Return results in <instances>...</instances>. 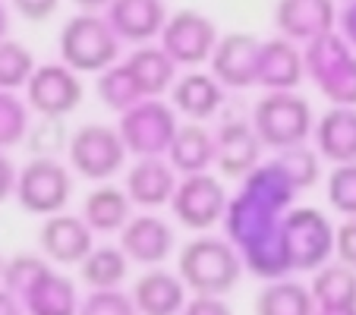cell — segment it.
I'll list each match as a JSON object with an SVG mask.
<instances>
[{"mask_svg":"<svg viewBox=\"0 0 356 315\" xmlns=\"http://www.w3.org/2000/svg\"><path fill=\"white\" fill-rule=\"evenodd\" d=\"M180 315H234V309L224 302V296L193 293V300H186Z\"/></svg>","mask_w":356,"mask_h":315,"instance_id":"cell-42","label":"cell"},{"mask_svg":"<svg viewBox=\"0 0 356 315\" xmlns=\"http://www.w3.org/2000/svg\"><path fill=\"white\" fill-rule=\"evenodd\" d=\"M82 95V79L76 70H70L67 63H41L35 67L32 79L26 86V101L32 114L38 117H67L79 108Z\"/></svg>","mask_w":356,"mask_h":315,"instance_id":"cell-12","label":"cell"},{"mask_svg":"<svg viewBox=\"0 0 356 315\" xmlns=\"http://www.w3.org/2000/svg\"><path fill=\"white\" fill-rule=\"evenodd\" d=\"M275 164L287 174V180L293 183L300 193L312 189L318 180H322V154L309 145H293L284 148V152L275 154Z\"/></svg>","mask_w":356,"mask_h":315,"instance_id":"cell-33","label":"cell"},{"mask_svg":"<svg viewBox=\"0 0 356 315\" xmlns=\"http://www.w3.org/2000/svg\"><path fill=\"white\" fill-rule=\"evenodd\" d=\"M104 16L117 32V38L129 41V45H148L152 38H161L170 19L164 0H111Z\"/></svg>","mask_w":356,"mask_h":315,"instance_id":"cell-16","label":"cell"},{"mask_svg":"<svg viewBox=\"0 0 356 315\" xmlns=\"http://www.w3.org/2000/svg\"><path fill=\"white\" fill-rule=\"evenodd\" d=\"M70 129L63 123V117H38V123L29 127V152L32 158H57L70 148Z\"/></svg>","mask_w":356,"mask_h":315,"instance_id":"cell-37","label":"cell"},{"mask_svg":"<svg viewBox=\"0 0 356 315\" xmlns=\"http://www.w3.org/2000/svg\"><path fill=\"white\" fill-rule=\"evenodd\" d=\"M79 315H139L133 302V293H123L120 287L114 290H92L82 300Z\"/></svg>","mask_w":356,"mask_h":315,"instance_id":"cell-39","label":"cell"},{"mask_svg":"<svg viewBox=\"0 0 356 315\" xmlns=\"http://www.w3.org/2000/svg\"><path fill=\"white\" fill-rule=\"evenodd\" d=\"M334 255H337V261H343V265L356 268V218H347V221L337 227Z\"/></svg>","mask_w":356,"mask_h":315,"instance_id":"cell-40","label":"cell"},{"mask_svg":"<svg viewBox=\"0 0 356 315\" xmlns=\"http://www.w3.org/2000/svg\"><path fill=\"white\" fill-rule=\"evenodd\" d=\"M215 154H218L215 133L205 129L202 123L189 120L186 127L177 129L174 142L168 148V161L174 164V170L180 177H189V174H205L215 164Z\"/></svg>","mask_w":356,"mask_h":315,"instance_id":"cell-25","label":"cell"},{"mask_svg":"<svg viewBox=\"0 0 356 315\" xmlns=\"http://www.w3.org/2000/svg\"><path fill=\"white\" fill-rule=\"evenodd\" d=\"M218 38L221 35L215 19L199 10H177L161 32V47L177 60V67H202L211 60Z\"/></svg>","mask_w":356,"mask_h":315,"instance_id":"cell-11","label":"cell"},{"mask_svg":"<svg viewBox=\"0 0 356 315\" xmlns=\"http://www.w3.org/2000/svg\"><path fill=\"white\" fill-rule=\"evenodd\" d=\"M120 249L129 255V261L155 268L174 249V227L158 215H136L120 230Z\"/></svg>","mask_w":356,"mask_h":315,"instance_id":"cell-18","label":"cell"},{"mask_svg":"<svg viewBox=\"0 0 356 315\" xmlns=\"http://www.w3.org/2000/svg\"><path fill=\"white\" fill-rule=\"evenodd\" d=\"M127 145H123L117 127H104V123H86L70 136V168L79 177L92 183H108L127 161Z\"/></svg>","mask_w":356,"mask_h":315,"instance_id":"cell-8","label":"cell"},{"mask_svg":"<svg viewBox=\"0 0 356 315\" xmlns=\"http://www.w3.org/2000/svg\"><path fill=\"white\" fill-rule=\"evenodd\" d=\"M302 79H306V63H302V51L296 47V41L284 35L262 41L256 86H262L265 92H296Z\"/></svg>","mask_w":356,"mask_h":315,"instance_id":"cell-19","label":"cell"},{"mask_svg":"<svg viewBox=\"0 0 356 315\" xmlns=\"http://www.w3.org/2000/svg\"><path fill=\"white\" fill-rule=\"evenodd\" d=\"M123 63L129 67L145 98H161L177 82V60L161 45H136V51H129Z\"/></svg>","mask_w":356,"mask_h":315,"instance_id":"cell-26","label":"cell"},{"mask_svg":"<svg viewBox=\"0 0 356 315\" xmlns=\"http://www.w3.org/2000/svg\"><path fill=\"white\" fill-rule=\"evenodd\" d=\"M259 54L262 41L249 32H230L218 38V47L211 54V76L224 88H249L259 79Z\"/></svg>","mask_w":356,"mask_h":315,"instance_id":"cell-14","label":"cell"},{"mask_svg":"<svg viewBox=\"0 0 356 315\" xmlns=\"http://www.w3.org/2000/svg\"><path fill=\"white\" fill-rule=\"evenodd\" d=\"M243 265L252 277H262V281H277V277H290V255H287V243H284V227L277 234L259 240L256 246L243 249Z\"/></svg>","mask_w":356,"mask_h":315,"instance_id":"cell-30","label":"cell"},{"mask_svg":"<svg viewBox=\"0 0 356 315\" xmlns=\"http://www.w3.org/2000/svg\"><path fill=\"white\" fill-rule=\"evenodd\" d=\"M79 10H86V13H98V10H108L111 0H73Z\"/></svg>","mask_w":356,"mask_h":315,"instance_id":"cell-46","label":"cell"},{"mask_svg":"<svg viewBox=\"0 0 356 315\" xmlns=\"http://www.w3.org/2000/svg\"><path fill=\"white\" fill-rule=\"evenodd\" d=\"M302 63H306V76L331 104L356 108V51L337 29L306 41Z\"/></svg>","mask_w":356,"mask_h":315,"instance_id":"cell-3","label":"cell"},{"mask_svg":"<svg viewBox=\"0 0 356 315\" xmlns=\"http://www.w3.org/2000/svg\"><path fill=\"white\" fill-rule=\"evenodd\" d=\"M70 193H73V177L60 158H32L26 168H19L16 202L29 215H57L70 202Z\"/></svg>","mask_w":356,"mask_h":315,"instance_id":"cell-9","label":"cell"},{"mask_svg":"<svg viewBox=\"0 0 356 315\" xmlns=\"http://www.w3.org/2000/svg\"><path fill=\"white\" fill-rule=\"evenodd\" d=\"M249 120L256 127L262 145L271 148V152L306 145L312 129H316V117H312L309 101L296 92H265L252 104Z\"/></svg>","mask_w":356,"mask_h":315,"instance_id":"cell-5","label":"cell"},{"mask_svg":"<svg viewBox=\"0 0 356 315\" xmlns=\"http://www.w3.org/2000/svg\"><path fill=\"white\" fill-rule=\"evenodd\" d=\"M29 127H32V108L29 101L16 98V92L0 88V152L26 142Z\"/></svg>","mask_w":356,"mask_h":315,"instance_id":"cell-34","label":"cell"},{"mask_svg":"<svg viewBox=\"0 0 356 315\" xmlns=\"http://www.w3.org/2000/svg\"><path fill=\"white\" fill-rule=\"evenodd\" d=\"M120 45L117 32L111 29L108 16L101 13H86L79 10L76 16H70L67 26L60 29V60L76 73H104L108 67H114L120 57Z\"/></svg>","mask_w":356,"mask_h":315,"instance_id":"cell-4","label":"cell"},{"mask_svg":"<svg viewBox=\"0 0 356 315\" xmlns=\"http://www.w3.org/2000/svg\"><path fill=\"white\" fill-rule=\"evenodd\" d=\"M296 195H300V189L287 180V174L275 164V158L262 161L249 177H243L236 195L227 202V211L221 221L224 236L240 252L256 246L259 240L284 227V218L293 208Z\"/></svg>","mask_w":356,"mask_h":315,"instance_id":"cell-1","label":"cell"},{"mask_svg":"<svg viewBox=\"0 0 356 315\" xmlns=\"http://www.w3.org/2000/svg\"><path fill=\"white\" fill-rule=\"evenodd\" d=\"M337 32L356 51V0H343V7L337 10Z\"/></svg>","mask_w":356,"mask_h":315,"instance_id":"cell-43","label":"cell"},{"mask_svg":"<svg viewBox=\"0 0 356 315\" xmlns=\"http://www.w3.org/2000/svg\"><path fill=\"white\" fill-rule=\"evenodd\" d=\"M325 193L334 211H341L343 218H356V161L334 164L325 183Z\"/></svg>","mask_w":356,"mask_h":315,"instance_id":"cell-38","label":"cell"},{"mask_svg":"<svg viewBox=\"0 0 356 315\" xmlns=\"http://www.w3.org/2000/svg\"><path fill=\"white\" fill-rule=\"evenodd\" d=\"M13 10L29 22H47L60 10V0H10Z\"/></svg>","mask_w":356,"mask_h":315,"instance_id":"cell-41","label":"cell"},{"mask_svg":"<svg viewBox=\"0 0 356 315\" xmlns=\"http://www.w3.org/2000/svg\"><path fill=\"white\" fill-rule=\"evenodd\" d=\"M177 129L180 123L174 104H164L161 98H142L136 108L123 111L117 123L123 145L136 158H168Z\"/></svg>","mask_w":356,"mask_h":315,"instance_id":"cell-6","label":"cell"},{"mask_svg":"<svg viewBox=\"0 0 356 315\" xmlns=\"http://www.w3.org/2000/svg\"><path fill=\"white\" fill-rule=\"evenodd\" d=\"M312 139H316V152L322 154V161L331 164L356 161V108L331 104L316 120Z\"/></svg>","mask_w":356,"mask_h":315,"instance_id":"cell-23","label":"cell"},{"mask_svg":"<svg viewBox=\"0 0 356 315\" xmlns=\"http://www.w3.org/2000/svg\"><path fill=\"white\" fill-rule=\"evenodd\" d=\"M82 218L95 234H120L133 218V199L127 189L98 183L82 202Z\"/></svg>","mask_w":356,"mask_h":315,"instance_id":"cell-24","label":"cell"},{"mask_svg":"<svg viewBox=\"0 0 356 315\" xmlns=\"http://www.w3.org/2000/svg\"><path fill=\"white\" fill-rule=\"evenodd\" d=\"M275 26L284 38L306 45L325 32H334L337 7L334 0H277Z\"/></svg>","mask_w":356,"mask_h":315,"instance_id":"cell-17","label":"cell"},{"mask_svg":"<svg viewBox=\"0 0 356 315\" xmlns=\"http://www.w3.org/2000/svg\"><path fill=\"white\" fill-rule=\"evenodd\" d=\"M316 315H356V306H316Z\"/></svg>","mask_w":356,"mask_h":315,"instance_id":"cell-47","label":"cell"},{"mask_svg":"<svg viewBox=\"0 0 356 315\" xmlns=\"http://www.w3.org/2000/svg\"><path fill=\"white\" fill-rule=\"evenodd\" d=\"M129 275V255L120 246H98L79 261V277L88 290H114Z\"/></svg>","mask_w":356,"mask_h":315,"instance_id":"cell-29","label":"cell"},{"mask_svg":"<svg viewBox=\"0 0 356 315\" xmlns=\"http://www.w3.org/2000/svg\"><path fill=\"white\" fill-rule=\"evenodd\" d=\"M92 234L95 230L86 224L82 215H67V211H57V215L44 218L38 230V249L47 261L54 265H79L88 252H92Z\"/></svg>","mask_w":356,"mask_h":315,"instance_id":"cell-15","label":"cell"},{"mask_svg":"<svg viewBox=\"0 0 356 315\" xmlns=\"http://www.w3.org/2000/svg\"><path fill=\"white\" fill-rule=\"evenodd\" d=\"M243 271V255L227 236L202 234L189 240L177 259V275L183 277V284L193 293L205 296H227L240 284Z\"/></svg>","mask_w":356,"mask_h":315,"instance_id":"cell-2","label":"cell"},{"mask_svg":"<svg viewBox=\"0 0 356 315\" xmlns=\"http://www.w3.org/2000/svg\"><path fill=\"white\" fill-rule=\"evenodd\" d=\"M215 168L221 177L240 183L243 177H249L252 170L262 164V139H259L252 120H236V117H224L221 127L215 129Z\"/></svg>","mask_w":356,"mask_h":315,"instance_id":"cell-13","label":"cell"},{"mask_svg":"<svg viewBox=\"0 0 356 315\" xmlns=\"http://www.w3.org/2000/svg\"><path fill=\"white\" fill-rule=\"evenodd\" d=\"M256 315H316V296L293 277L265 281L256 293Z\"/></svg>","mask_w":356,"mask_h":315,"instance_id":"cell-28","label":"cell"},{"mask_svg":"<svg viewBox=\"0 0 356 315\" xmlns=\"http://www.w3.org/2000/svg\"><path fill=\"white\" fill-rule=\"evenodd\" d=\"M32 73H35L32 51L22 41H13V38L0 41V88H7V92L26 88Z\"/></svg>","mask_w":356,"mask_h":315,"instance_id":"cell-35","label":"cell"},{"mask_svg":"<svg viewBox=\"0 0 356 315\" xmlns=\"http://www.w3.org/2000/svg\"><path fill=\"white\" fill-rule=\"evenodd\" d=\"M180 174L174 170V164L168 158H136V164L127 174V193L133 199V205L139 208H161L170 205L177 193Z\"/></svg>","mask_w":356,"mask_h":315,"instance_id":"cell-20","label":"cell"},{"mask_svg":"<svg viewBox=\"0 0 356 315\" xmlns=\"http://www.w3.org/2000/svg\"><path fill=\"white\" fill-rule=\"evenodd\" d=\"M170 101H174V111L183 114L186 120H211L218 111L224 108V86L215 79L211 73H193L186 76H177L174 88H170Z\"/></svg>","mask_w":356,"mask_h":315,"instance_id":"cell-22","label":"cell"},{"mask_svg":"<svg viewBox=\"0 0 356 315\" xmlns=\"http://www.w3.org/2000/svg\"><path fill=\"white\" fill-rule=\"evenodd\" d=\"M51 271L54 268H51V261H47L44 255L19 252V255H13V259H7V265H3V287L13 290V293L22 300V296H26L44 275H51Z\"/></svg>","mask_w":356,"mask_h":315,"instance_id":"cell-36","label":"cell"},{"mask_svg":"<svg viewBox=\"0 0 356 315\" xmlns=\"http://www.w3.org/2000/svg\"><path fill=\"white\" fill-rule=\"evenodd\" d=\"M186 284L168 268H148L133 284V302L139 315H180L186 306Z\"/></svg>","mask_w":356,"mask_h":315,"instance_id":"cell-21","label":"cell"},{"mask_svg":"<svg viewBox=\"0 0 356 315\" xmlns=\"http://www.w3.org/2000/svg\"><path fill=\"white\" fill-rule=\"evenodd\" d=\"M3 265H7V259L0 255V284H3Z\"/></svg>","mask_w":356,"mask_h":315,"instance_id":"cell-49","label":"cell"},{"mask_svg":"<svg viewBox=\"0 0 356 315\" xmlns=\"http://www.w3.org/2000/svg\"><path fill=\"white\" fill-rule=\"evenodd\" d=\"M22 302H26V315H79V306H82L76 284L70 277L57 275V271L41 277L22 296Z\"/></svg>","mask_w":356,"mask_h":315,"instance_id":"cell-27","label":"cell"},{"mask_svg":"<svg viewBox=\"0 0 356 315\" xmlns=\"http://www.w3.org/2000/svg\"><path fill=\"white\" fill-rule=\"evenodd\" d=\"M22 312H26V302L13 290H7L0 284V315H22Z\"/></svg>","mask_w":356,"mask_h":315,"instance_id":"cell-45","label":"cell"},{"mask_svg":"<svg viewBox=\"0 0 356 315\" xmlns=\"http://www.w3.org/2000/svg\"><path fill=\"white\" fill-rule=\"evenodd\" d=\"M312 296L316 306H356V268L343 261H328L318 271H312Z\"/></svg>","mask_w":356,"mask_h":315,"instance_id":"cell-31","label":"cell"},{"mask_svg":"<svg viewBox=\"0 0 356 315\" xmlns=\"http://www.w3.org/2000/svg\"><path fill=\"white\" fill-rule=\"evenodd\" d=\"M16 180H19L16 164L7 158V152H0V205H3L10 195H16Z\"/></svg>","mask_w":356,"mask_h":315,"instance_id":"cell-44","label":"cell"},{"mask_svg":"<svg viewBox=\"0 0 356 315\" xmlns=\"http://www.w3.org/2000/svg\"><path fill=\"white\" fill-rule=\"evenodd\" d=\"M227 193H224V183L218 177L205 174H189L177 183V193L170 199V211L183 227L195 230V234H205L215 224L224 221V211H227Z\"/></svg>","mask_w":356,"mask_h":315,"instance_id":"cell-10","label":"cell"},{"mask_svg":"<svg viewBox=\"0 0 356 315\" xmlns=\"http://www.w3.org/2000/svg\"><path fill=\"white\" fill-rule=\"evenodd\" d=\"M95 95L101 98V104L108 111H117V114H123V111L136 108L145 95H142L139 82L133 79V73H129L127 63L117 60L114 67H108L104 73H98V79H95Z\"/></svg>","mask_w":356,"mask_h":315,"instance_id":"cell-32","label":"cell"},{"mask_svg":"<svg viewBox=\"0 0 356 315\" xmlns=\"http://www.w3.org/2000/svg\"><path fill=\"white\" fill-rule=\"evenodd\" d=\"M334 240L337 227L318 208L293 205L284 218V243L293 271H318L328 265L334 255Z\"/></svg>","mask_w":356,"mask_h":315,"instance_id":"cell-7","label":"cell"},{"mask_svg":"<svg viewBox=\"0 0 356 315\" xmlns=\"http://www.w3.org/2000/svg\"><path fill=\"white\" fill-rule=\"evenodd\" d=\"M3 38H10V10H7V3L0 0V41Z\"/></svg>","mask_w":356,"mask_h":315,"instance_id":"cell-48","label":"cell"}]
</instances>
